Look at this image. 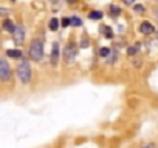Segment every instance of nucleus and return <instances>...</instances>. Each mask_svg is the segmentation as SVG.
<instances>
[{
  "label": "nucleus",
  "instance_id": "5701e85b",
  "mask_svg": "<svg viewBox=\"0 0 158 148\" xmlns=\"http://www.w3.org/2000/svg\"><path fill=\"white\" fill-rule=\"evenodd\" d=\"M81 45H82V46H89V40H87V39H85V40L82 39V42H81Z\"/></svg>",
  "mask_w": 158,
  "mask_h": 148
},
{
  "label": "nucleus",
  "instance_id": "a878e982",
  "mask_svg": "<svg viewBox=\"0 0 158 148\" xmlns=\"http://www.w3.org/2000/svg\"><path fill=\"white\" fill-rule=\"evenodd\" d=\"M77 2V0H67V3H70V5H74Z\"/></svg>",
  "mask_w": 158,
  "mask_h": 148
},
{
  "label": "nucleus",
  "instance_id": "7ed1b4c3",
  "mask_svg": "<svg viewBox=\"0 0 158 148\" xmlns=\"http://www.w3.org/2000/svg\"><path fill=\"white\" fill-rule=\"evenodd\" d=\"M76 54H77V46H76V43H74L73 40H70V42L67 43L65 49H64V60H65V63L70 65V63L74 60Z\"/></svg>",
  "mask_w": 158,
  "mask_h": 148
},
{
  "label": "nucleus",
  "instance_id": "423d86ee",
  "mask_svg": "<svg viewBox=\"0 0 158 148\" xmlns=\"http://www.w3.org/2000/svg\"><path fill=\"white\" fill-rule=\"evenodd\" d=\"M13 39H14V42L17 45H20V43L25 42V29H23L22 25H16V29L13 33Z\"/></svg>",
  "mask_w": 158,
  "mask_h": 148
},
{
  "label": "nucleus",
  "instance_id": "393cba45",
  "mask_svg": "<svg viewBox=\"0 0 158 148\" xmlns=\"http://www.w3.org/2000/svg\"><path fill=\"white\" fill-rule=\"evenodd\" d=\"M153 16H155V19L158 20V8H155V10H153Z\"/></svg>",
  "mask_w": 158,
  "mask_h": 148
},
{
  "label": "nucleus",
  "instance_id": "6ab92c4d",
  "mask_svg": "<svg viewBox=\"0 0 158 148\" xmlns=\"http://www.w3.org/2000/svg\"><path fill=\"white\" fill-rule=\"evenodd\" d=\"M70 25H71V19L70 17H62L60 19V26L62 28H68Z\"/></svg>",
  "mask_w": 158,
  "mask_h": 148
},
{
  "label": "nucleus",
  "instance_id": "412c9836",
  "mask_svg": "<svg viewBox=\"0 0 158 148\" xmlns=\"http://www.w3.org/2000/svg\"><path fill=\"white\" fill-rule=\"evenodd\" d=\"M124 2V5H127V6H133L135 5V0H123Z\"/></svg>",
  "mask_w": 158,
  "mask_h": 148
},
{
  "label": "nucleus",
  "instance_id": "f257e3e1",
  "mask_svg": "<svg viewBox=\"0 0 158 148\" xmlns=\"http://www.w3.org/2000/svg\"><path fill=\"white\" fill-rule=\"evenodd\" d=\"M30 59L34 62H40L44 59V42L42 39H33L30 43V49H28Z\"/></svg>",
  "mask_w": 158,
  "mask_h": 148
},
{
  "label": "nucleus",
  "instance_id": "c85d7f7f",
  "mask_svg": "<svg viewBox=\"0 0 158 148\" xmlns=\"http://www.w3.org/2000/svg\"><path fill=\"white\" fill-rule=\"evenodd\" d=\"M51 2H56V0H51Z\"/></svg>",
  "mask_w": 158,
  "mask_h": 148
},
{
  "label": "nucleus",
  "instance_id": "f3484780",
  "mask_svg": "<svg viewBox=\"0 0 158 148\" xmlns=\"http://www.w3.org/2000/svg\"><path fill=\"white\" fill-rule=\"evenodd\" d=\"M110 14H112L113 17L119 16V14H121V8H119L118 5H110Z\"/></svg>",
  "mask_w": 158,
  "mask_h": 148
},
{
  "label": "nucleus",
  "instance_id": "b1692460",
  "mask_svg": "<svg viewBox=\"0 0 158 148\" xmlns=\"http://www.w3.org/2000/svg\"><path fill=\"white\" fill-rule=\"evenodd\" d=\"M143 148H155V143H147V145H144Z\"/></svg>",
  "mask_w": 158,
  "mask_h": 148
},
{
  "label": "nucleus",
  "instance_id": "39448f33",
  "mask_svg": "<svg viewBox=\"0 0 158 148\" xmlns=\"http://www.w3.org/2000/svg\"><path fill=\"white\" fill-rule=\"evenodd\" d=\"M139 33H141L143 36H150V34H153V33H155L153 23L149 22V20H143V22L139 23Z\"/></svg>",
  "mask_w": 158,
  "mask_h": 148
},
{
  "label": "nucleus",
  "instance_id": "ddd939ff",
  "mask_svg": "<svg viewBox=\"0 0 158 148\" xmlns=\"http://www.w3.org/2000/svg\"><path fill=\"white\" fill-rule=\"evenodd\" d=\"M116 60H118V51H116L115 48H112V51H110V54H109V57H107V62L113 65Z\"/></svg>",
  "mask_w": 158,
  "mask_h": 148
},
{
  "label": "nucleus",
  "instance_id": "0eeeda50",
  "mask_svg": "<svg viewBox=\"0 0 158 148\" xmlns=\"http://www.w3.org/2000/svg\"><path fill=\"white\" fill-rule=\"evenodd\" d=\"M60 59V45L59 42H53V49H51V65L56 66Z\"/></svg>",
  "mask_w": 158,
  "mask_h": 148
},
{
  "label": "nucleus",
  "instance_id": "f8f14e48",
  "mask_svg": "<svg viewBox=\"0 0 158 148\" xmlns=\"http://www.w3.org/2000/svg\"><path fill=\"white\" fill-rule=\"evenodd\" d=\"M104 17V13L102 11H90V14H89V19L90 20H101Z\"/></svg>",
  "mask_w": 158,
  "mask_h": 148
},
{
  "label": "nucleus",
  "instance_id": "9b49d317",
  "mask_svg": "<svg viewBox=\"0 0 158 148\" xmlns=\"http://www.w3.org/2000/svg\"><path fill=\"white\" fill-rule=\"evenodd\" d=\"M6 56L11 57V59H22V51L20 49H8L6 51Z\"/></svg>",
  "mask_w": 158,
  "mask_h": 148
},
{
  "label": "nucleus",
  "instance_id": "a211bd4d",
  "mask_svg": "<svg viewBox=\"0 0 158 148\" xmlns=\"http://www.w3.org/2000/svg\"><path fill=\"white\" fill-rule=\"evenodd\" d=\"M110 51H112V48H109V46H102V48H99V56L107 59L109 54H110Z\"/></svg>",
  "mask_w": 158,
  "mask_h": 148
},
{
  "label": "nucleus",
  "instance_id": "dca6fc26",
  "mask_svg": "<svg viewBox=\"0 0 158 148\" xmlns=\"http://www.w3.org/2000/svg\"><path fill=\"white\" fill-rule=\"evenodd\" d=\"M133 13H136V14H144V13H146V8H144V5L135 3V5H133Z\"/></svg>",
  "mask_w": 158,
  "mask_h": 148
},
{
  "label": "nucleus",
  "instance_id": "bb28decb",
  "mask_svg": "<svg viewBox=\"0 0 158 148\" xmlns=\"http://www.w3.org/2000/svg\"><path fill=\"white\" fill-rule=\"evenodd\" d=\"M156 40H158V31H156Z\"/></svg>",
  "mask_w": 158,
  "mask_h": 148
},
{
  "label": "nucleus",
  "instance_id": "f03ea898",
  "mask_svg": "<svg viewBox=\"0 0 158 148\" xmlns=\"http://www.w3.org/2000/svg\"><path fill=\"white\" fill-rule=\"evenodd\" d=\"M16 74H17V77H19V80L22 82V84H30V80H31V66H30V62L28 60H25V59H22V62L17 65V71H16Z\"/></svg>",
  "mask_w": 158,
  "mask_h": 148
},
{
  "label": "nucleus",
  "instance_id": "20e7f679",
  "mask_svg": "<svg viewBox=\"0 0 158 148\" xmlns=\"http://www.w3.org/2000/svg\"><path fill=\"white\" fill-rule=\"evenodd\" d=\"M11 77H13V72H11L10 63L3 59H0V80L8 82V80H11Z\"/></svg>",
  "mask_w": 158,
  "mask_h": 148
},
{
  "label": "nucleus",
  "instance_id": "4468645a",
  "mask_svg": "<svg viewBox=\"0 0 158 148\" xmlns=\"http://www.w3.org/2000/svg\"><path fill=\"white\" fill-rule=\"evenodd\" d=\"M126 54L129 56V57H133V56H136L138 54V45H132V46H127V51H126Z\"/></svg>",
  "mask_w": 158,
  "mask_h": 148
},
{
  "label": "nucleus",
  "instance_id": "cd10ccee",
  "mask_svg": "<svg viewBox=\"0 0 158 148\" xmlns=\"http://www.w3.org/2000/svg\"><path fill=\"white\" fill-rule=\"evenodd\" d=\"M152 2H158V0H152Z\"/></svg>",
  "mask_w": 158,
  "mask_h": 148
},
{
  "label": "nucleus",
  "instance_id": "aec40b11",
  "mask_svg": "<svg viewBox=\"0 0 158 148\" xmlns=\"http://www.w3.org/2000/svg\"><path fill=\"white\" fill-rule=\"evenodd\" d=\"M11 11L8 8H0V17H3V16H8Z\"/></svg>",
  "mask_w": 158,
  "mask_h": 148
},
{
  "label": "nucleus",
  "instance_id": "2eb2a0df",
  "mask_svg": "<svg viewBox=\"0 0 158 148\" xmlns=\"http://www.w3.org/2000/svg\"><path fill=\"white\" fill-rule=\"evenodd\" d=\"M70 19H71V26H74V28H79V26H82V20L79 19L77 16H71Z\"/></svg>",
  "mask_w": 158,
  "mask_h": 148
},
{
  "label": "nucleus",
  "instance_id": "4be33fe9",
  "mask_svg": "<svg viewBox=\"0 0 158 148\" xmlns=\"http://www.w3.org/2000/svg\"><path fill=\"white\" fill-rule=\"evenodd\" d=\"M133 62H135V66H136V68H139V66H141V62H143V60H141V59H135Z\"/></svg>",
  "mask_w": 158,
  "mask_h": 148
},
{
  "label": "nucleus",
  "instance_id": "6e6552de",
  "mask_svg": "<svg viewBox=\"0 0 158 148\" xmlns=\"http://www.w3.org/2000/svg\"><path fill=\"white\" fill-rule=\"evenodd\" d=\"M101 33L104 34V37L106 39H109V40H112L113 37H115V34H113V29L109 26V25H104L102 28H101Z\"/></svg>",
  "mask_w": 158,
  "mask_h": 148
},
{
  "label": "nucleus",
  "instance_id": "9d476101",
  "mask_svg": "<svg viewBox=\"0 0 158 148\" xmlns=\"http://www.w3.org/2000/svg\"><path fill=\"white\" fill-rule=\"evenodd\" d=\"M3 29L5 31H8V33H14V29H16V25L13 23V20H10V19H6V20H3Z\"/></svg>",
  "mask_w": 158,
  "mask_h": 148
},
{
  "label": "nucleus",
  "instance_id": "1a4fd4ad",
  "mask_svg": "<svg viewBox=\"0 0 158 148\" xmlns=\"http://www.w3.org/2000/svg\"><path fill=\"white\" fill-rule=\"evenodd\" d=\"M59 25H60V22H59L57 17H53V19H50V22H48L50 31H57V29H59Z\"/></svg>",
  "mask_w": 158,
  "mask_h": 148
}]
</instances>
